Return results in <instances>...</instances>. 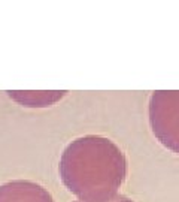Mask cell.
Instances as JSON below:
<instances>
[{
    "label": "cell",
    "mask_w": 179,
    "mask_h": 202,
    "mask_svg": "<svg viewBox=\"0 0 179 202\" xmlns=\"http://www.w3.org/2000/svg\"><path fill=\"white\" fill-rule=\"evenodd\" d=\"M76 202H81V201H76ZM109 202H133L130 198H127V196H124V195H117L113 199H111Z\"/></svg>",
    "instance_id": "obj_5"
},
{
    "label": "cell",
    "mask_w": 179,
    "mask_h": 202,
    "mask_svg": "<svg viewBox=\"0 0 179 202\" xmlns=\"http://www.w3.org/2000/svg\"><path fill=\"white\" fill-rule=\"evenodd\" d=\"M0 202H54L51 193L37 183L14 180L0 186Z\"/></svg>",
    "instance_id": "obj_3"
},
{
    "label": "cell",
    "mask_w": 179,
    "mask_h": 202,
    "mask_svg": "<svg viewBox=\"0 0 179 202\" xmlns=\"http://www.w3.org/2000/svg\"><path fill=\"white\" fill-rule=\"evenodd\" d=\"M60 178L81 202H109L127 177V160L117 144L99 135L69 144L58 165Z\"/></svg>",
    "instance_id": "obj_1"
},
{
    "label": "cell",
    "mask_w": 179,
    "mask_h": 202,
    "mask_svg": "<svg viewBox=\"0 0 179 202\" xmlns=\"http://www.w3.org/2000/svg\"><path fill=\"white\" fill-rule=\"evenodd\" d=\"M149 124L155 138L179 154V92H154L149 99Z\"/></svg>",
    "instance_id": "obj_2"
},
{
    "label": "cell",
    "mask_w": 179,
    "mask_h": 202,
    "mask_svg": "<svg viewBox=\"0 0 179 202\" xmlns=\"http://www.w3.org/2000/svg\"><path fill=\"white\" fill-rule=\"evenodd\" d=\"M9 94L24 106H46L60 99L64 92H9Z\"/></svg>",
    "instance_id": "obj_4"
}]
</instances>
